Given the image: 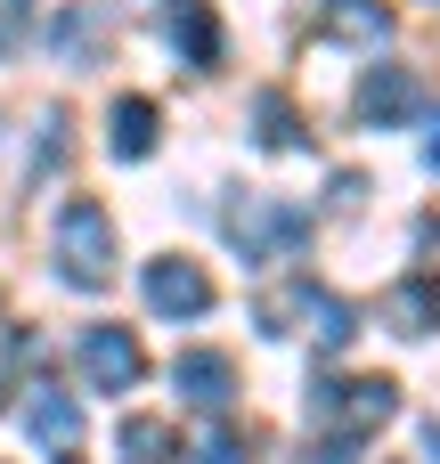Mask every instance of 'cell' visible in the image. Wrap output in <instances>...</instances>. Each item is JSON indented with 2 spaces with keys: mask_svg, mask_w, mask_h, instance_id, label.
<instances>
[{
  "mask_svg": "<svg viewBox=\"0 0 440 464\" xmlns=\"http://www.w3.org/2000/svg\"><path fill=\"white\" fill-rule=\"evenodd\" d=\"M171 449H180V432H171L163 416H131V424H122V457L131 464H171Z\"/></svg>",
  "mask_w": 440,
  "mask_h": 464,
  "instance_id": "cell-15",
  "label": "cell"
},
{
  "mask_svg": "<svg viewBox=\"0 0 440 464\" xmlns=\"http://www.w3.org/2000/svg\"><path fill=\"white\" fill-rule=\"evenodd\" d=\"M155 130H163L155 98H114V106H106V147H114L122 163H147V155H155Z\"/></svg>",
  "mask_w": 440,
  "mask_h": 464,
  "instance_id": "cell-11",
  "label": "cell"
},
{
  "mask_svg": "<svg viewBox=\"0 0 440 464\" xmlns=\"http://www.w3.org/2000/svg\"><path fill=\"white\" fill-rule=\"evenodd\" d=\"M139 375H147V351H139L131 326H90L82 334V383L90 392H131Z\"/></svg>",
  "mask_w": 440,
  "mask_h": 464,
  "instance_id": "cell-5",
  "label": "cell"
},
{
  "mask_svg": "<svg viewBox=\"0 0 440 464\" xmlns=\"http://www.w3.org/2000/svg\"><path fill=\"white\" fill-rule=\"evenodd\" d=\"M24 432H33L41 449L73 457V449H82V408H73L57 383H33V392H24Z\"/></svg>",
  "mask_w": 440,
  "mask_h": 464,
  "instance_id": "cell-9",
  "label": "cell"
},
{
  "mask_svg": "<svg viewBox=\"0 0 440 464\" xmlns=\"http://www.w3.org/2000/svg\"><path fill=\"white\" fill-rule=\"evenodd\" d=\"M171 41H180V57H188L196 73H204V65H220V24H212V8H204V0H180Z\"/></svg>",
  "mask_w": 440,
  "mask_h": 464,
  "instance_id": "cell-13",
  "label": "cell"
},
{
  "mask_svg": "<svg viewBox=\"0 0 440 464\" xmlns=\"http://www.w3.org/2000/svg\"><path fill=\"white\" fill-rule=\"evenodd\" d=\"M318 41L384 49V41H392V8H384V0H327V8H318Z\"/></svg>",
  "mask_w": 440,
  "mask_h": 464,
  "instance_id": "cell-10",
  "label": "cell"
},
{
  "mask_svg": "<svg viewBox=\"0 0 440 464\" xmlns=\"http://www.w3.org/2000/svg\"><path fill=\"white\" fill-rule=\"evenodd\" d=\"M286 318H294L318 351H351V334H359V310H351L343 294H327V285H286V294L261 302V326H269V334H286Z\"/></svg>",
  "mask_w": 440,
  "mask_h": 464,
  "instance_id": "cell-3",
  "label": "cell"
},
{
  "mask_svg": "<svg viewBox=\"0 0 440 464\" xmlns=\"http://www.w3.org/2000/svg\"><path fill=\"white\" fill-rule=\"evenodd\" d=\"M302 464H359V440H335V432H318V449H302Z\"/></svg>",
  "mask_w": 440,
  "mask_h": 464,
  "instance_id": "cell-17",
  "label": "cell"
},
{
  "mask_svg": "<svg viewBox=\"0 0 440 464\" xmlns=\"http://www.w3.org/2000/svg\"><path fill=\"white\" fill-rule=\"evenodd\" d=\"M114 253H122L114 212H106L98 196H73V204L57 212V269H65V285H82V294L114 285Z\"/></svg>",
  "mask_w": 440,
  "mask_h": 464,
  "instance_id": "cell-2",
  "label": "cell"
},
{
  "mask_svg": "<svg viewBox=\"0 0 440 464\" xmlns=\"http://www.w3.org/2000/svg\"><path fill=\"white\" fill-rule=\"evenodd\" d=\"M229 237H237L245 261H286V253L310 245V212H294V204H278V196H245V204L229 212Z\"/></svg>",
  "mask_w": 440,
  "mask_h": 464,
  "instance_id": "cell-4",
  "label": "cell"
},
{
  "mask_svg": "<svg viewBox=\"0 0 440 464\" xmlns=\"http://www.w3.org/2000/svg\"><path fill=\"white\" fill-rule=\"evenodd\" d=\"M392 416H400V383H392V375H335V383H310V424L335 432V440H376Z\"/></svg>",
  "mask_w": 440,
  "mask_h": 464,
  "instance_id": "cell-1",
  "label": "cell"
},
{
  "mask_svg": "<svg viewBox=\"0 0 440 464\" xmlns=\"http://www.w3.org/2000/svg\"><path fill=\"white\" fill-rule=\"evenodd\" d=\"M384 326L392 334H433L440 326V277H408L384 294Z\"/></svg>",
  "mask_w": 440,
  "mask_h": 464,
  "instance_id": "cell-12",
  "label": "cell"
},
{
  "mask_svg": "<svg viewBox=\"0 0 440 464\" xmlns=\"http://www.w3.org/2000/svg\"><path fill=\"white\" fill-rule=\"evenodd\" d=\"M0 57H8V24H0Z\"/></svg>",
  "mask_w": 440,
  "mask_h": 464,
  "instance_id": "cell-20",
  "label": "cell"
},
{
  "mask_svg": "<svg viewBox=\"0 0 440 464\" xmlns=\"http://www.w3.org/2000/svg\"><path fill=\"white\" fill-rule=\"evenodd\" d=\"M196 464H253V440H237L229 424H212V432L196 440Z\"/></svg>",
  "mask_w": 440,
  "mask_h": 464,
  "instance_id": "cell-16",
  "label": "cell"
},
{
  "mask_svg": "<svg viewBox=\"0 0 440 464\" xmlns=\"http://www.w3.org/2000/svg\"><path fill=\"white\" fill-rule=\"evenodd\" d=\"M147 310L155 318H204L212 310V277L196 269V261H147Z\"/></svg>",
  "mask_w": 440,
  "mask_h": 464,
  "instance_id": "cell-6",
  "label": "cell"
},
{
  "mask_svg": "<svg viewBox=\"0 0 440 464\" xmlns=\"http://www.w3.org/2000/svg\"><path fill=\"white\" fill-rule=\"evenodd\" d=\"M171 383H180L188 408H212V416H220V408L237 400V359H229V351H180V359H171Z\"/></svg>",
  "mask_w": 440,
  "mask_h": 464,
  "instance_id": "cell-8",
  "label": "cell"
},
{
  "mask_svg": "<svg viewBox=\"0 0 440 464\" xmlns=\"http://www.w3.org/2000/svg\"><path fill=\"white\" fill-rule=\"evenodd\" d=\"M425 163H433V171H440V122H433V139H425Z\"/></svg>",
  "mask_w": 440,
  "mask_h": 464,
  "instance_id": "cell-19",
  "label": "cell"
},
{
  "mask_svg": "<svg viewBox=\"0 0 440 464\" xmlns=\"http://www.w3.org/2000/svg\"><path fill=\"white\" fill-rule=\"evenodd\" d=\"M253 122H261V147H278V155H286V147H302V139H310V130H302V114H294V98H286V90H253Z\"/></svg>",
  "mask_w": 440,
  "mask_h": 464,
  "instance_id": "cell-14",
  "label": "cell"
},
{
  "mask_svg": "<svg viewBox=\"0 0 440 464\" xmlns=\"http://www.w3.org/2000/svg\"><path fill=\"white\" fill-rule=\"evenodd\" d=\"M408 114H425V82H416L408 65H376V73L359 82V122H376V130H400Z\"/></svg>",
  "mask_w": 440,
  "mask_h": 464,
  "instance_id": "cell-7",
  "label": "cell"
},
{
  "mask_svg": "<svg viewBox=\"0 0 440 464\" xmlns=\"http://www.w3.org/2000/svg\"><path fill=\"white\" fill-rule=\"evenodd\" d=\"M327 204H335V212H359V204H367V179H359V171H335Z\"/></svg>",
  "mask_w": 440,
  "mask_h": 464,
  "instance_id": "cell-18",
  "label": "cell"
}]
</instances>
